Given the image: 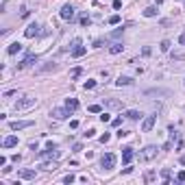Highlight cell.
I'll return each instance as SVG.
<instances>
[{"instance_id": "6da1fadb", "label": "cell", "mask_w": 185, "mask_h": 185, "mask_svg": "<svg viewBox=\"0 0 185 185\" xmlns=\"http://www.w3.org/2000/svg\"><path fill=\"white\" fill-rule=\"evenodd\" d=\"M37 105V100L33 98V96H24V98H20L18 103L13 105V109L15 111H24V109H31V107H35Z\"/></svg>"}, {"instance_id": "7a4b0ae2", "label": "cell", "mask_w": 185, "mask_h": 185, "mask_svg": "<svg viewBox=\"0 0 185 185\" xmlns=\"http://www.w3.org/2000/svg\"><path fill=\"white\" fill-rule=\"evenodd\" d=\"M157 153H159V148L157 146H146L144 150H139V161H153Z\"/></svg>"}, {"instance_id": "3957f363", "label": "cell", "mask_w": 185, "mask_h": 185, "mask_svg": "<svg viewBox=\"0 0 185 185\" xmlns=\"http://www.w3.org/2000/svg\"><path fill=\"white\" fill-rule=\"evenodd\" d=\"M72 46H74V48H72V57H74V59L83 57V54L87 52V48L81 46V39H74V42H72Z\"/></svg>"}, {"instance_id": "277c9868", "label": "cell", "mask_w": 185, "mask_h": 185, "mask_svg": "<svg viewBox=\"0 0 185 185\" xmlns=\"http://www.w3.org/2000/svg\"><path fill=\"white\" fill-rule=\"evenodd\" d=\"M33 63H37V54L35 52H29L24 57V61H20V63H18V70H24V68H29V65H33Z\"/></svg>"}, {"instance_id": "5b68a950", "label": "cell", "mask_w": 185, "mask_h": 185, "mask_svg": "<svg viewBox=\"0 0 185 185\" xmlns=\"http://www.w3.org/2000/svg\"><path fill=\"white\" fill-rule=\"evenodd\" d=\"M100 166H103L105 170H111V168L115 166V155H113V153H107L103 159H100Z\"/></svg>"}, {"instance_id": "8992f818", "label": "cell", "mask_w": 185, "mask_h": 185, "mask_svg": "<svg viewBox=\"0 0 185 185\" xmlns=\"http://www.w3.org/2000/svg\"><path fill=\"white\" fill-rule=\"evenodd\" d=\"M155 122H157V115H148V118H144V122H142V131H144V133L153 131Z\"/></svg>"}, {"instance_id": "52a82bcc", "label": "cell", "mask_w": 185, "mask_h": 185, "mask_svg": "<svg viewBox=\"0 0 185 185\" xmlns=\"http://www.w3.org/2000/svg\"><path fill=\"white\" fill-rule=\"evenodd\" d=\"M50 115H52L54 120H65V118L70 115V109L68 107H65V109H52V111H50Z\"/></svg>"}, {"instance_id": "ba28073f", "label": "cell", "mask_w": 185, "mask_h": 185, "mask_svg": "<svg viewBox=\"0 0 185 185\" xmlns=\"http://www.w3.org/2000/svg\"><path fill=\"white\" fill-rule=\"evenodd\" d=\"M11 131H22L26 126H33V120H20V122H11Z\"/></svg>"}, {"instance_id": "9c48e42d", "label": "cell", "mask_w": 185, "mask_h": 185, "mask_svg": "<svg viewBox=\"0 0 185 185\" xmlns=\"http://www.w3.org/2000/svg\"><path fill=\"white\" fill-rule=\"evenodd\" d=\"M61 18L63 20H72L74 18V7H72V4H63V7H61Z\"/></svg>"}, {"instance_id": "30bf717a", "label": "cell", "mask_w": 185, "mask_h": 185, "mask_svg": "<svg viewBox=\"0 0 185 185\" xmlns=\"http://www.w3.org/2000/svg\"><path fill=\"white\" fill-rule=\"evenodd\" d=\"M105 107H107V109H122V100H118V98H105Z\"/></svg>"}, {"instance_id": "8fae6325", "label": "cell", "mask_w": 185, "mask_h": 185, "mask_svg": "<svg viewBox=\"0 0 185 185\" xmlns=\"http://www.w3.org/2000/svg\"><path fill=\"white\" fill-rule=\"evenodd\" d=\"M37 33H39V24H37V22H33V24L29 26V29H26V31H24V35H26V37H29V39H31V37H35V35H37Z\"/></svg>"}, {"instance_id": "7c38bea8", "label": "cell", "mask_w": 185, "mask_h": 185, "mask_svg": "<svg viewBox=\"0 0 185 185\" xmlns=\"http://www.w3.org/2000/svg\"><path fill=\"white\" fill-rule=\"evenodd\" d=\"M146 96H170V92L168 89H146Z\"/></svg>"}, {"instance_id": "4fadbf2b", "label": "cell", "mask_w": 185, "mask_h": 185, "mask_svg": "<svg viewBox=\"0 0 185 185\" xmlns=\"http://www.w3.org/2000/svg\"><path fill=\"white\" fill-rule=\"evenodd\" d=\"M39 157H42V159H48V157H59V150H57V148H46V150H42V153H39Z\"/></svg>"}, {"instance_id": "5bb4252c", "label": "cell", "mask_w": 185, "mask_h": 185, "mask_svg": "<svg viewBox=\"0 0 185 185\" xmlns=\"http://www.w3.org/2000/svg\"><path fill=\"white\" fill-rule=\"evenodd\" d=\"M2 146H4V148H13V146H18V137H15V135H9V137H4Z\"/></svg>"}, {"instance_id": "9a60e30c", "label": "cell", "mask_w": 185, "mask_h": 185, "mask_svg": "<svg viewBox=\"0 0 185 185\" xmlns=\"http://www.w3.org/2000/svg\"><path fill=\"white\" fill-rule=\"evenodd\" d=\"M133 157H135V153H133V148H124V153H122V161L124 163H131Z\"/></svg>"}, {"instance_id": "2e32d148", "label": "cell", "mask_w": 185, "mask_h": 185, "mask_svg": "<svg viewBox=\"0 0 185 185\" xmlns=\"http://www.w3.org/2000/svg\"><path fill=\"white\" fill-rule=\"evenodd\" d=\"M18 176L24 179V181H31V179H35V170H20Z\"/></svg>"}, {"instance_id": "e0dca14e", "label": "cell", "mask_w": 185, "mask_h": 185, "mask_svg": "<svg viewBox=\"0 0 185 185\" xmlns=\"http://www.w3.org/2000/svg\"><path fill=\"white\" fill-rule=\"evenodd\" d=\"M65 107H68L70 111H76L78 109V100L76 98H68V100H65Z\"/></svg>"}, {"instance_id": "ac0fdd59", "label": "cell", "mask_w": 185, "mask_h": 185, "mask_svg": "<svg viewBox=\"0 0 185 185\" xmlns=\"http://www.w3.org/2000/svg\"><path fill=\"white\" fill-rule=\"evenodd\" d=\"M115 85H133V78L131 76H120V78H118V81H115Z\"/></svg>"}, {"instance_id": "d6986e66", "label": "cell", "mask_w": 185, "mask_h": 185, "mask_svg": "<svg viewBox=\"0 0 185 185\" xmlns=\"http://www.w3.org/2000/svg\"><path fill=\"white\" fill-rule=\"evenodd\" d=\"M124 115L128 118V120H139V118H142V113H139V111H135V109H128Z\"/></svg>"}, {"instance_id": "ffe728a7", "label": "cell", "mask_w": 185, "mask_h": 185, "mask_svg": "<svg viewBox=\"0 0 185 185\" xmlns=\"http://www.w3.org/2000/svg\"><path fill=\"white\" fill-rule=\"evenodd\" d=\"M122 48H124V46H122V44H120V42H115V44H111V48H109V52H111V54H118V52H122Z\"/></svg>"}, {"instance_id": "44dd1931", "label": "cell", "mask_w": 185, "mask_h": 185, "mask_svg": "<svg viewBox=\"0 0 185 185\" xmlns=\"http://www.w3.org/2000/svg\"><path fill=\"white\" fill-rule=\"evenodd\" d=\"M20 50H22V44L15 42V44H11V46L7 48V52H9V54H15V52H20Z\"/></svg>"}, {"instance_id": "7402d4cb", "label": "cell", "mask_w": 185, "mask_h": 185, "mask_svg": "<svg viewBox=\"0 0 185 185\" xmlns=\"http://www.w3.org/2000/svg\"><path fill=\"white\" fill-rule=\"evenodd\" d=\"M50 70H57V65H54V63H44V65L37 68V72H50Z\"/></svg>"}, {"instance_id": "603a6c76", "label": "cell", "mask_w": 185, "mask_h": 185, "mask_svg": "<svg viewBox=\"0 0 185 185\" xmlns=\"http://www.w3.org/2000/svg\"><path fill=\"white\" fill-rule=\"evenodd\" d=\"M144 15H146V18H155V15H157V9H155V7L144 9Z\"/></svg>"}, {"instance_id": "cb8c5ba5", "label": "cell", "mask_w": 185, "mask_h": 185, "mask_svg": "<svg viewBox=\"0 0 185 185\" xmlns=\"http://www.w3.org/2000/svg\"><path fill=\"white\" fill-rule=\"evenodd\" d=\"M89 113H103V107H100V105H89Z\"/></svg>"}, {"instance_id": "d4e9b609", "label": "cell", "mask_w": 185, "mask_h": 185, "mask_svg": "<svg viewBox=\"0 0 185 185\" xmlns=\"http://www.w3.org/2000/svg\"><path fill=\"white\" fill-rule=\"evenodd\" d=\"M170 46H172V44H170V42H168V39H163V42H161V44H159V48H161V50H163V52H168V50H170Z\"/></svg>"}, {"instance_id": "484cf974", "label": "cell", "mask_w": 185, "mask_h": 185, "mask_svg": "<svg viewBox=\"0 0 185 185\" xmlns=\"http://www.w3.org/2000/svg\"><path fill=\"white\" fill-rule=\"evenodd\" d=\"M81 74H83V68H74V70L70 72V76H72V78H78Z\"/></svg>"}, {"instance_id": "4316f807", "label": "cell", "mask_w": 185, "mask_h": 185, "mask_svg": "<svg viewBox=\"0 0 185 185\" xmlns=\"http://www.w3.org/2000/svg\"><path fill=\"white\" fill-rule=\"evenodd\" d=\"M172 59L174 61H185V52H172Z\"/></svg>"}, {"instance_id": "83f0119b", "label": "cell", "mask_w": 185, "mask_h": 185, "mask_svg": "<svg viewBox=\"0 0 185 185\" xmlns=\"http://www.w3.org/2000/svg\"><path fill=\"white\" fill-rule=\"evenodd\" d=\"M39 168H44V170H57V163H54V161L52 163H42Z\"/></svg>"}, {"instance_id": "f1b7e54d", "label": "cell", "mask_w": 185, "mask_h": 185, "mask_svg": "<svg viewBox=\"0 0 185 185\" xmlns=\"http://www.w3.org/2000/svg\"><path fill=\"white\" fill-rule=\"evenodd\" d=\"M161 176H163V181L168 183V181H170V170H168V168H163V170H161Z\"/></svg>"}, {"instance_id": "f546056e", "label": "cell", "mask_w": 185, "mask_h": 185, "mask_svg": "<svg viewBox=\"0 0 185 185\" xmlns=\"http://www.w3.org/2000/svg\"><path fill=\"white\" fill-rule=\"evenodd\" d=\"M109 24H120V15H111V18H109Z\"/></svg>"}, {"instance_id": "4dcf8cb0", "label": "cell", "mask_w": 185, "mask_h": 185, "mask_svg": "<svg viewBox=\"0 0 185 185\" xmlns=\"http://www.w3.org/2000/svg\"><path fill=\"white\" fill-rule=\"evenodd\" d=\"M81 24H83V26H89V24H92V20H89V15H83V18H81Z\"/></svg>"}, {"instance_id": "1f68e13d", "label": "cell", "mask_w": 185, "mask_h": 185, "mask_svg": "<svg viewBox=\"0 0 185 185\" xmlns=\"http://www.w3.org/2000/svg\"><path fill=\"white\" fill-rule=\"evenodd\" d=\"M122 33H124V29H122V26H120V29H115L113 33H111V37H113V39H115V37H120V35H122Z\"/></svg>"}, {"instance_id": "d6a6232c", "label": "cell", "mask_w": 185, "mask_h": 185, "mask_svg": "<svg viewBox=\"0 0 185 185\" xmlns=\"http://www.w3.org/2000/svg\"><path fill=\"white\" fill-rule=\"evenodd\" d=\"M83 87H85V89H94V87H96V81H85Z\"/></svg>"}, {"instance_id": "836d02e7", "label": "cell", "mask_w": 185, "mask_h": 185, "mask_svg": "<svg viewBox=\"0 0 185 185\" xmlns=\"http://www.w3.org/2000/svg\"><path fill=\"white\" fill-rule=\"evenodd\" d=\"M176 181H179V183H183V181H185V170H181V172L176 174Z\"/></svg>"}, {"instance_id": "e575fe53", "label": "cell", "mask_w": 185, "mask_h": 185, "mask_svg": "<svg viewBox=\"0 0 185 185\" xmlns=\"http://www.w3.org/2000/svg\"><path fill=\"white\" fill-rule=\"evenodd\" d=\"M150 52H153V50H150L148 46H144V48H142V54H144V57H150Z\"/></svg>"}, {"instance_id": "d590c367", "label": "cell", "mask_w": 185, "mask_h": 185, "mask_svg": "<svg viewBox=\"0 0 185 185\" xmlns=\"http://www.w3.org/2000/svg\"><path fill=\"white\" fill-rule=\"evenodd\" d=\"M100 122H111V118H109V113H100Z\"/></svg>"}, {"instance_id": "8d00e7d4", "label": "cell", "mask_w": 185, "mask_h": 185, "mask_svg": "<svg viewBox=\"0 0 185 185\" xmlns=\"http://www.w3.org/2000/svg\"><path fill=\"white\" fill-rule=\"evenodd\" d=\"M144 179H146V181L150 183V181H153V179H155V172H153V170H150V172H146V176H144Z\"/></svg>"}, {"instance_id": "74e56055", "label": "cell", "mask_w": 185, "mask_h": 185, "mask_svg": "<svg viewBox=\"0 0 185 185\" xmlns=\"http://www.w3.org/2000/svg\"><path fill=\"white\" fill-rule=\"evenodd\" d=\"M109 137H111V135H109V133H105V135H103V137H100V142H103V144H107V142H109Z\"/></svg>"}, {"instance_id": "f35d334b", "label": "cell", "mask_w": 185, "mask_h": 185, "mask_svg": "<svg viewBox=\"0 0 185 185\" xmlns=\"http://www.w3.org/2000/svg\"><path fill=\"white\" fill-rule=\"evenodd\" d=\"M72 181H74V176H72V174H68V176H63V183H72Z\"/></svg>"}, {"instance_id": "ab89813d", "label": "cell", "mask_w": 185, "mask_h": 185, "mask_svg": "<svg viewBox=\"0 0 185 185\" xmlns=\"http://www.w3.org/2000/svg\"><path fill=\"white\" fill-rule=\"evenodd\" d=\"M111 124H113V126H120V124H122V120H120V118H115V120H111Z\"/></svg>"}, {"instance_id": "60d3db41", "label": "cell", "mask_w": 185, "mask_h": 185, "mask_svg": "<svg viewBox=\"0 0 185 185\" xmlns=\"http://www.w3.org/2000/svg\"><path fill=\"white\" fill-rule=\"evenodd\" d=\"M179 44H183V46H185V33H183L181 37H179Z\"/></svg>"}, {"instance_id": "b9f144b4", "label": "cell", "mask_w": 185, "mask_h": 185, "mask_svg": "<svg viewBox=\"0 0 185 185\" xmlns=\"http://www.w3.org/2000/svg\"><path fill=\"white\" fill-rule=\"evenodd\" d=\"M181 163H183V166H185V155H183V157H181Z\"/></svg>"}]
</instances>
